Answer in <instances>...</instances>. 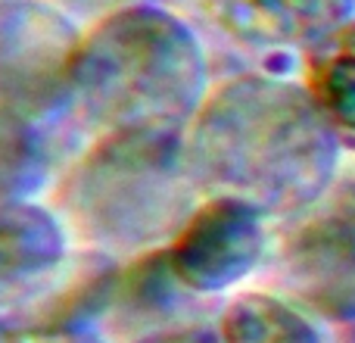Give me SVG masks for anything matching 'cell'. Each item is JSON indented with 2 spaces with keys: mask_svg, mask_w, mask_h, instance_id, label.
I'll return each instance as SVG.
<instances>
[{
  "mask_svg": "<svg viewBox=\"0 0 355 343\" xmlns=\"http://www.w3.org/2000/svg\"><path fill=\"white\" fill-rule=\"evenodd\" d=\"M56 6L75 16L81 25L97 22L100 16H110L116 10H125V6H137V3H159V0H53Z\"/></svg>",
  "mask_w": 355,
  "mask_h": 343,
  "instance_id": "cell-14",
  "label": "cell"
},
{
  "mask_svg": "<svg viewBox=\"0 0 355 343\" xmlns=\"http://www.w3.org/2000/svg\"><path fill=\"white\" fill-rule=\"evenodd\" d=\"M275 281L315 319L355 325V209L337 203L290 228L275 253Z\"/></svg>",
  "mask_w": 355,
  "mask_h": 343,
  "instance_id": "cell-5",
  "label": "cell"
},
{
  "mask_svg": "<svg viewBox=\"0 0 355 343\" xmlns=\"http://www.w3.org/2000/svg\"><path fill=\"white\" fill-rule=\"evenodd\" d=\"M184 150L202 196L296 219L334 187L343 144L302 81L234 72L212 85L184 131Z\"/></svg>",
  "mask_w": 355,
  "mask_h": 343,
  "instance_id": "cell-1",
  "label": "cell"
},
{
  "mask_svg": "<svg viewBox=\"0 0 355 343\" xmlns=\"http://www.w3.org/2000/svg\"><path fill=\"white\" fill-rule=\"evenodd\" d=\"M85 25L53 0H0V106L56 135L72 125L69 75Z\"/></svg>",
  "mask_w": 355,
  "mask_h": 343,
  "instance_id": "cell-4",
  "label": "cell"
},
{
  "mask_svg": "<svg viewBox=\"0 0 355 343\" xmlns=\"http://www.w3.org/2000/svg\"><path fill=\"white\" fill-rule=\"evenodd\" d=\"M190 12L246 53H306L349 22L355 0H190Z\"/></svg>",
  "mask_w": 355,
  "mask_h": 343,
  "instance_id": "cell-9",
  "label": "cell"
},
{
  "mask_svg": "<svg viewBox=\"0 0 355 343\" xmlns=\"http://www.w3.org/2000/svg\"><path fill=\"white\" fill-rule=\"evenodd\" d=\"M62 219L41 200L0 206V315L31 303L56 281L72 256Z\"/></svg>",
  "mask_w": 355,
  "mask_h": 343,
  "instance_id": "cell-10",
  "label": "cell"
},
{
  "mask_svg": "<svg viewBox=\"0 0 355 343\" xmlns=\"http://www.w3.org/2000/svg\"><path fill=\"white\" fill-rule=\"evenodd\" d=\"M144 343H225V340H221V334H218V321H212V325L184 328V331L162 334V337L144 340Z\"/></svg>",
  "mask_w": 355,
  "mask_h": 343,
  "instance_id": "cell-15",
  "label": "cell"
},
{
  "mask_svg": "<svg viewBox=\"0 0 355 343\" xmlns=\"http://www.w3.org/2000/svg\"><path fill=\"white\" fill-rule=\"evenodd\" d=\"M166 250L187 287L221 300L265 262L268 215L234 196H202Z\"/></svg>",
  "mask_w": 355,
  "mask_h": 343,
  "instance_id": "cell-6",
  "label": "cell"
},
{
  "mask_svg": "<svg viewBox=\"0 0 355 343\" xmlns=\"http://www.w3.org/2000/svg\"><path fill=\"white\" fill-rule=\"evenodd\" d=\"M62 166L53 128L0 106V206L37 200Z\"/></svg>",
  "mask_w": 355,
  "mask_h": 343,
  "instance_id": "cell-11",
  "label": "cell"
},
{
  "mask_svg": "<svg viewBox=\"0 0 355 343\" xmlns=\"http://www.w3.org/2000/svg\"><path fill=\"white\" fill-rule=\"evenodd\" d=\"M221 306V300L202 296L184 284L162 246L119 262L103 312V340L144 343L184 328L212 325L218 321Z\"/></svg>",
  "mask_w": 355,
  "mask_h": 343,
  "instance_id": "cell-7",
  "label": "cell"
},
{
  "mask_svg": "<svg viewBox=\"0 0 355 343\" xmlns=\"http://www.w3.org/2000/svg\"><path fill=\"white\" fill-rule=\"evenodd\" d=\"M119 259L72 250L66 269L31 303L0 315V343H106L103 312Z\"/></svg>",
  "mask_w": 355,
  "mask_h": 343,
  "instance_id": "cell-8",
  "label": "cell"
},
{
  "mask_svg": "<svg viewBox=\"0 0 355 343\" xmlns=\"http://www.w3.org/2000/svg\"><path fill=\"white\" fill-rule=\"evenodd\" d=\"M218 334L225 343H324L306 309L265 290L234 294L221 306Z\"/></svg>",
  "mask_w": 355,
  "mask_h": 343,
  "instance_id": "cell-13",
  "label": "cell"
},
{
  "mask_svg": "<svg viewBox=\"0 0 355 343\" xmlns=\"http://www.w3.org/2000/svg\"><path fill=\"white\" fill-rule=\"evenodd\" d=\"M324 122L343 147L355 150V22L306 50V81Z\"/></svg>",
  "mask_w": 355,
  "mask_h": 343,
  "instance_id": "cell-12",
  "label": "cell"
},
{
  "mask_svg": "<svg viewBox=\"0 0 355 343\" xmlns=\"http://www.w3.org/2000/svg\"><path fill=\"white\" fill-rule=\"evenodd\" d=\"M212 60L196 25L137 3L85 25L69 75L75 131H187L212 91Z\"/></svg>",
  "mask_w": 355,
  "mask_h": 343,
  "instance_id": "cell-2",
  "label": "cell"
},
{
  "mask_svg": "<svg viewBox=\"0 0 355 343\" xmlns=\"http://www.w3.org/2000/svg\"><path fill=\"white\" fill-rule=\"evenodd\" d=\"M56 215L72 244L119 262L162 250L202 203L184 131H110L60 169Z\"/></svg>",
  "mask_w": 355,
  "mask_h": 343,
  "instance_id": "cell-3",
  "label": "cell"
}]
</instances>
